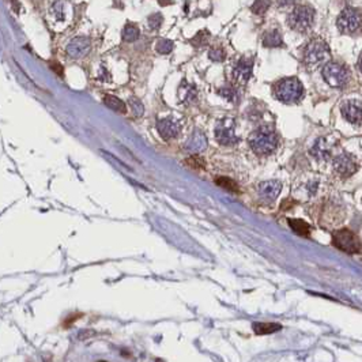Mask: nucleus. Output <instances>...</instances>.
<instances>
[{"label": "nucleus", "instance_id": "11", "mask_svg": "<svg viewBox=\"0 0 362 362\" xmlns=\"http://www.w3.org/2000/svg\"><path fill=\"white\" fill-rule=\"evenodd\" d=\"M157 128L160 131V135L165 139V141H170L173 138H176L181 129V125L176 119L168 117V119H161L157 123Z\"/></svg>", "mask_w": 362, "mask_h": 362}, {"label": "nucleus", "instance_id": "8", "mask_svg": "<svg viewBox=\"0 0 362 362\" xmlns=\"http://www.w3.org/2000/svg\"><path fill=\"white\" fill-rule=\"evenodd\" d=\"M215 138L223 146H233L240 142L233 119H222L215 125Z\"/></svg>", "mask_w": 362, "mask_h": 362}, {"label": "nucleus", "instance_id": "14", "mask_svg": "<svg viewBox=\"0 0 362 362\" xmlns=\"http://www.w3.org/2000/svg\"><path fill=\"white\" fill-rule=\"evenodd\" d=\"M281 190H282V184L275 180H268V181L260 183L258 187L259 196L265 202H274L279 195Z\"/></svg>", "mask_w": 362, "mask_h": 362}, {"label": "nucleus", "instance_id": "33", "mask_svg": "<svg viewBox=\"0 0 362 362\" xmlns=\"http://www.w3.org/2000/svg\"><path fill=\"white\" fill-rule=\"evenodd\" d=\"M98 362H106V361H98Z\"/></svg>", "mask_w": 362, "mask_h": 362}, {"label": "nucleus", "instance_id": "4", "mask_svg": "<svg viewBox=\"0 0 362 362\" xmlns=\"http://www.w3.org/2000/svg\"><path fill=\"white\" fill-rule=\"evenodd\" d=\"M314 21V10L309 6H297L289 14V26L295 31L304 33L311 29Z\"/></svg>", "mask_w": 362, "mask_h": 362}, {"label": "nucleus", "instance_id": "2", "mask_svg": "<svg viewBox=\"0 0 362 362\" xmlns=\"http://www.w3.org/2000/svg\"><path fill=\"white\" fill-rule=\"evenodd\" d=\"M330 55L331 52L328 45L320 38H313L304 50V62L308 67L316 68L324 64L330 59Z\"/></svg>", "mask_w": 362, "mask_h": 362}, {"label": "nucleus", "instance_id": "22", "mask_svg": "<svg viewBox=\"0 0 362 362\" xmlns=\"http://www.w3.org/2000/svg\"><path fill=\"white\" fill-rule=\"evenodd\" d=\"M289 225L300 236H309V225L301 219H289Z\"/></svg>", "mask_w": 362, "mask_h": 362}, {"label": "nucleus", "instance_id": "31", "mask_svg": "<svg viewBox=\"0 0 362 362\" xmlns=\"http://www.w3.org/2000/svg\"><path fill=\"white\" fill-rule=\"evenodd\" d=\"M270 6V3H264V1H258V3H255L253 6H252V10L255 11L256 14H263L265 10H267V7Z\"/></svg>", "mask_w": 362, "mask_h": 362}, {"label": "nucleus", "instance_id": "9", "mask_svg": "<svg viewBox=\"0 0 362 362\" xmlns=\"http://www.w3.org/2000/svg\"><path fill=\"white\" fill-rule=\"evenodd\" d=\"M332 239H334V245L346 253H358L361 251V242L358 237L347 229L335 232L332 234Z\"/></svg>", "mask_w": 362, "mask_h": 362}, {"label": "nucleus", "instance_id": "16", "mask_svg": "<svg viewBox=\"0 0 362 362\" xmlns=\"http://www.w3.org/2000/svg\"><path fill=\"white\" fill-rule=\"evenodd\" d=\"M206 147H207V136L204 135L202 131H193L185 143V148L193 154L200 153Z\"/></svg>", "mask_w": 362, "mask_h": 362}, {"label": "nucleus", "instance_id": "21", "mask_svg": "<svg viewBox=\"0 0 362 362\" xmlns=\"http://www.w3.org/2000/svg\"><path fill=\"white\" fill-rule=\"evenodd\" d=\"M139 38V29L134 24H127L123 29V40L132 43Z\"/></svg>", "mask_w": 362, "mask_h": 362}, {"label": "nucleus", "instance_id": "26", "mask_svg": "<svg viewBox=\"0 0 362 362\" xmlns=\"http://www.w3.org/2000/svg\"><path fill=\"white\" fill-rule=\"evenodd\" d=\"M157 50L162 55H168L173 50V43L170 40H160L157 44Z\"/></svg>", "mask_w": 362, "mask_h": 362}, {"label": "nucleus", "instance_id": "13", "mask_svg": "<svg viewBox=\"0 0 362 362\" xmlns=\"http://www.w3.org/2000/svg\"><path fill=\"white\" fill-rule=\"evenodd\" d=\"M252 68H253V60L251 57H242L236 64L233 70V76L237 83H246L251 79Z\"/></svg>", "mask_w": 362, "mask_h": 362}, {"label": "nucleus", "instance_id": "7", "mask_svg": "<svg viewBox=\"0 0 362 362\" xmlns=\"http://www.w3.org/2000/svg\"><path fill=\"white\" fill-rule=\"evenodd\" d=\"M323 76L331 87H343L349 80V71L340 63H327L323 68Z\"/></svg>", "mask_w": 362, "mask_h": 362}, {"label": "nucleus", "instance_id": "12", "mask_svg": "<svg viewBox=\"0 0 362 362\" xmlns=\"http://www.w3.org/2000/svg\"><path fill=\"white\" fill-rule=\"evenodd\" d=\"M90 50V40L87 37L72 38L67 47V53L72 59H80Z\"/></svg>", "mask_w": 362, "mask_h": 362}, {"label": "nucleus", "instance_id": "27", "mask_svg": "<svg viewBox=\"0 0 362 362\" xmlns=\"http://www.w3.org/2000/svg\"><path fill=\"white\" fill-rule=\"evenodd\" d=\"M209 57L214 62H222L225 59V50L222 47H214L209 52Z\"/></svg>", "mask_w": 362, "mask_h": 362}, {"label": "nucleus", "instance_id": "3", "mask_svg": "<svg viewBox=\"0 0 362 362\" xmlns=\"http://www.w3.org/2000/svg\"><path fill=\"white\" fill-rule=\"evenodd\" d=\"M304 87L297 78H286L278 82L275 86V96L285 104L297 102L302 97Z\"/></svg>", "mask_w": 362, "mask_h": 362}, {"label": "nucleus", "instance_id": "15", "mask_svg": "<svg viewBox=\"0 0 362 362\" xmlns=\"http://www.w3.org/2000/svg\"><path fill=\"white\" fill-rule=\"evenodd\" d=\"M342 115L351 124H362V104L357 101H347L342 105Z\"/></svg>", "mask_w": 362, "mask_h": 362}, {"label": "nucleus", "instance_id": "30", "mask_svg": "<svg viewBox=\"0 0 362 362\" xmlns=\"http://www.w3.org/2000/svg\"><path fill=\"white\" fill-rule=\"evenodd\" d=\"M209 37H210L209 31H200V33H197L196 36H195V38L192 40V43H193V45H197V47L206 45L207 41H209Z\"/></svg>", "mask_w": 362, "mask_h": 362}, {"label": "nucleus", "instance_id": "25", "mask_svg": "<svg viewBox=\"0 0 362 362\" xmlns=\"http://www.w3.org/2000/svg\"><path fill=\"white\" fill-rule=\"evenodd\" d=\"M215 181H217V184L221 185V187H223V188H226V190L232 191V192H239L237 184L234 183L233 180H230V178L219 177V178H217Z\"/></svg>", "mask_w": 362, "mask_h": 362}, {"label": "nucleus", "instance_id": "32", "mask_svg": "<svg viewBox=\"0 0 362 362\" xmlns=\"http://www.w3.org/2000/svg\"><path fill=\"white\" fill-rule=\"evenodd\" d=\"M358 67H360V71H361V74H362V56L360 57V63H358Z\"/></svg>", "mask_w": 362, "mask_h": 362}, {"label": "nucleus", "instance_id": "19", "mask_svg": "<svg viewBox=\"0 0 362 362\" xmlns=\"http://www.w3.org/2000/svg\"><path fill=\"white\" fill-rule=\"evenodd\" d=\"M279 330H282V325L278 323H253V331L258 335H268Z\"/></svg>", "mask_w": 362, "mask_h": 362}, {"label": "nucleus", "instance_id": "28", "mask_svg": "<svg viewBox=\"0 0 362 362\" xmlns=\"http://www.w3.org/2000/svg\"><path fill=\"white\" fill-rule=\"evenodd\" d=\"M129 105H131V108H132V112L135 113V116H142L143 115V104H142L139 99L136 98V97H132V98H129Z\"/></svg>", "mask_w": 362, "mask_h": 362}, {"label": "nucleus", "instance_id": "5", "mask_svg": "<svg viewBox=\"0 0 362 362\" xmlns=\"http://www.w3.org/2000/svg\"><path fill=\"white\" fill-rule=\"evenodd\" d=\"M72 15V10H71V4L66 3V1H56L49 8V14H48V21L49 25L55 29V30H63L66 26L68 25L70 19Z\"/></svg>", "mask_w": 362, "mask_h": 362}, {"label": "nucleus", "instance_id": "29", "mask_svg": "<svg viewBox=\"0 0 362 362\" xmlns=\"http://www.w3.org/2000/svg\"><path fill=\"white\" fill-rule=\"evenodd\" d=\"M162 22H164V18H162L161 14H153V15L148 18V26H150V29H153V30H157V29L162 25Z\"/></svg>", "mask_w": 362, "mask_h": 362}, {"label": "nucleus", "instance_id": "18", "mask_svg": "<svg viewBox=\"0 0 362 362\" xmlns=\"http://www.w3.org/2000/svg\"><path fill=\"white\" fill-rule=\"evenodd\" d=\"M177 96L181 102H184V104H192V102H195L197 98L196 87L193 86V85H190V83L184 82V83H181V86L178 87Z\"/></svg>", "mask_w": 362, "mask_h": 362}, {"label": "nucleus", "instance_id": "10", "mask_svg": "<svg viewBox=\"0 0 362 362\" xmlns=\"http://www.w3.org/2000/svg\"><path fill=\"white\" fill-rule=\"evenodd\" d=\"M334 169L337 170L339 176L349 177V176H351V174H354L357 172L358 166H357V162L351 155L342 153L334 158Z\"/></svg>", "mask_w": 362, "mask_h": 362}, {"label": "nucleus", "instance_id": "6", "mask_svg": "<svg viewBox=\"0 0 362 362\" xmlns=\"http://www.w3.org/2000/svg\"><path fill=\"white\" fill-rule=\"evenodd\" d=\"M338 29L343 34H353L362 29V13L356 8H344L338 17Z\"/></svg>", "mask_w": 362, "mask_h": 362}, {"label": "nucleus", "instance_id": "23", "mask_svg": "<svg viewBox=\"0 0 362 362\" xmlns=\"http://www.w3.org/2000/svg\"><path fill=\"white\" fill-rule=\"evenodd\" d=\"M104 102L111 109H113V111H116V112H121V113H124L125 112V105L120 101L119 98H116V97H113V96H105V98H104Z\"/></svg>", "mask_w": 362, "mask_h": 362}, {"label": "nucleus", "instance_id": "1", "mask_svg": "<svg viewBox=\"0 0 362 362\" xmlns=\"http://www.w3.org/2000/svg\"><path fill=\"white\" fill-rule=\"evenodd\" d=\"M252 150L260 155L271 154L278 146V136L271 127H260L249 136Z\"/></svg>", "mask_w": 362, "mask_h": 362}, {"label": "nucleus", "instance_id": "24", "mask_svg": "<svg viewBox=\"0 0 362 362\" xmlns=\"http://www.w3.org/2000/svg\"><path fill=\"white\" fill-rule=\"evenodd\" d=\"M219 94L225 99L230 101V102H237V99H239V93H237V90L234 87H222L221 90H219Z\"/></svg>", "mask_w": 362, "mask_h": 362}, {"label": "nucleus", "instance_id": "17", "mask_svg": "<svg viewBox=\"0 0 362 362\" xmlns=\"http://www.w3.org/2000/svg\"><path fill=\"white\" fill-rule=\"evenodd\" d=\"M331 151H332L331 143L327 141V139H324V138L317 139L316 143H314V146L312 147V150H311V153H312L313 157H316V158L320 161L328 160V158L331 157Z\"/></svg>", "mask_w": 362, "mask_h": 362}, {"label": "nucleus", "instance_id": "20", "mask_svg": "<svg viewBox=\"0 0 362 362\" xmlns=\"http://www.w3.org/2000/svg\"><path fill=\"white\" fill-rule=\"evenodd\" d=\"M263 44L265 47H270V48H275V47H281L283 44L282 36L278 30H270L264 34Z\"/></svg>", "mask_w": 362, "mask_h": 362}]
</instances>
